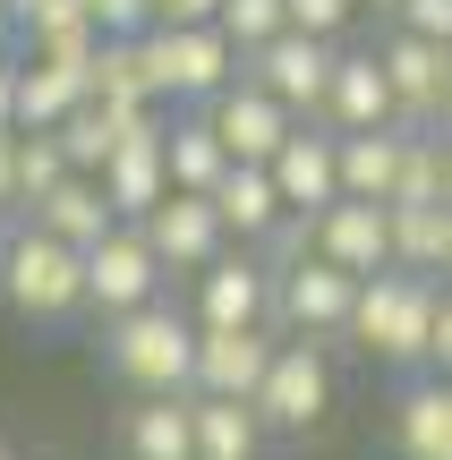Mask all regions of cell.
<instances>
[{"mask_svg":"<svg viewBox=\"0 0 452 460\" xmlns=\"http://www.w3.org/2000/svg\"><path fill=\"white\" fill-rule=\"evenodd\" d=\"M197 315H180V307H137V315H120L111 324V341H102V358H111V376L129 384L137 401H180V393H197Z\"/></svg>","mask_w":452,"mask_h":460,"instance_id":"cell-1","label":"cell"},{"mask_svg":"<svg viewBox=\"0 0 452 460\" xmlns=\"http://www.w3.org/2000/svg\"><path fill=\"white\" fill-rule=\"evenodd\" d=\"M436 307H444V281L393 264V273H376L368 290H359L350 341L368 349V358H385V367H427V349H436Z\"/></svg>","mask_w":452,"mask_h":460,"instance_id":"cell-2","label":"cell"},{"mask_svg":"<svg viewBox=\"0 0 452 460\" xmlns=\"http://www.w3.org/2000/svg\"><path fill=\"white\" fill-rule=\"evenodd\" d=\"M0 298H9L26 324H68V315L85 307V256L60 247L51 230L17 222L9 239H0Z\"/></svg>","mask_w":452,"mask_h":460,"instance_id":"cell-3","label":"cell"},{"mask_svg":"<svg viewBox=\"0 0 452 460\" xmlns=\"http://www.w3.org/2000/svg\"><path fill=\"white\" fill-rule=\"evenodd\" d=\"M146 68H154V102H197V111H214L248 77V60H239V43L222 26H154Z\"/></svg>","mask_w":452,"mask_h":460,"instance_id":"cell-4","label":"cell"},{"mask_svg":"<svg viewBox=\"0 0 452 460\" xmlns=\"http://www.w3.org/2000/svg\"><path fill=\"white\" fill-rule=\"evenodd\" d=\"M359 290H368V281H359V273H341L333 256H307V264H290V273H273V324H282V332H299V341L350 332Z\"/></svg>","mask_w":452,"mask_h":460,"instance_id":"cell-5","label":"cell"},{"mask_svg":"<svg viewBox=\"0 0 452 460\" xmlns=\"http://www.w3.org/2000/svg\"><path fill=\"white\" fill-rule=\"evenodd\" d=\"M324 410H333V358H324V341H282L265 393H256V418L273 435H307V427H324Z\"/></svg>","mask_w":452,"mask_h":460,"instance_id":"cell-6","label":"cell"},{"mask_svg":"<svg viewBox=\"0 0 452 460\" xmlns=\"http://www.w3.org/2000/svg\"><path fill=\"white\" fill-rule=\"evenodd\" d=\"M154 298H163V256L146 247V230H137V222H120L111 239L85 256V307H102L120 324V315L154 307Z\"/></svg>","mask_w":452,"mask_h":460,"instance_id":"cell-7","label":"cell"},{"mask_svg":"<svg viewBox=\"0 0 452 460\" xmlns=\"http://www.w3.org/2000/svg\"><path fill=\"white\" fill-rule=\"evenodd\" d=\"M102 197L120 205V222H146V214H163V205L180 197V188H171V119L163 111L129 128V146H120L111 171H102Z\"/></svg>","mask_w":452,"mask_h":460,"instance_id":"cell-8","label":"cell"},{"mask_svg":"<svg viewBox=\"0 0 452 460\" xmlns=\"http://www.w3.org/2000/svg\"><path fill=\"white\" fill-rule=\"evenodd\" d=\"M333 68H341V43H316V34H282V43H265L248 60V77L265 85L273 102H290L299 119H324V102H333Z\"/></svg>","mask_w":452,"mask_h":460,"instance_id":"cell-9","label":"cell"},{"mask_svg":"<svg viewBox=\"0 0 452 460\" xmlns=\"http://www.w3.org/2000/svg\"><path fill=\"white\" fill-rule=\"evenodd\" d=\"M273 188H282L290 214L324 222L341 205V128H324V119H299V137L282 146V163H273Z\"/></svg>","mask_w":452,"mask_h":460,"instance_id":"cell-10","label":"cell"},{"mask_svg":"<svg viewBox=\"0 0 452 460\" xmlns=\"http://www.w3.org/2000/svg\"><path fill=\"white\" fill-rule=\"evenodd\" d=\"M205 119L222 128V146H231V163H265V171L282 163V146L299 137V111H290V102H273V94H265L256 77H239L231 94H222L214 111H205Z\"/></svg>","mask_w":452,"mask_h":460,"instance_id":"cell-11","label":"cell"},{"mask_svg":"<svg viewBox=\"0 0 452 460\" xmlns=\"http://www.w3.org/2000/svg\"><path fill=\"white\" fill-rule=\"evenodd\" d=\"M137 230H146V247L163 256V273H214V264L231 256V247H222L231 230H222L214 197H188V188H180V197L163 205V214H146Z\"/></svg>","mask_w":452,"mask_h":460,"instance_id":"cell-12","label":"cell"},{"mask_svg":"<svg viewBox=\"0 0 452 460\" xmlns=\"http://www.w3.org/2000/svg\"><path fill=\"white\" fill-rule=\"evenodd\" d=\"M273 324V264L265 256H222L197 273V332H248Z\"/></svg>","mask_w":452,"mask_h":460,"instance_id":"cell-13","label":"cell"},{"mask_svg":"<svg viewBox=\"0 0 452 460\" xmlns=\"http://www.w3.org/2000/svg\"><path fill=\"white\" fill-rule=\"evenodd\" d=\"M273 358H282L273 324L205 332V341H197V393L205 401H256V393H265V376H273Z\"/></svg>","mask_w":452,"mask_h":460,"instance_id":"cell-14","label":"cell"},{"mask_svg":"<svg viewBox=\"0 0 452 460\" xmlns=\"http://www.w3.org/2000/svg\"><path fill=\"white\" fill-rule=\"evenodd\" d=\"M376 60H385L393 94H402V128H410V137H427V128H436L444 85H452V51H444V43H427V34H402V26H393L385 43H376Z\"/></svg>","mask_w":452,"mask_h":460,"instance_id":"cell-15","label":"cell"},{"mask_svg":"<svg viewBox=\"0 0 452 460\" xmlns=\"http://www.w3.org/2000/svg\"><path fill=\"white\" fill-rule=\"evenodd\" d=\"M316 256H333L341 273H359V281L393 273V205H359V197H341L333 214L316 222Z\"/></svg>","mask_w":452,"mask_h":460,"instance_id":"cell-16","label":"cell"},{"mask_svg":"<svg viewBox=\"0 0 452 460\" xmlns=\"http://www.w3.org/2000/svg\"><path fill=\"white\" fill-rule=\"evenodd\" d=\"M324 128H341V137L402 128V94H393V77H385V60H376V51H341L333 102H324Z\"/></svg>","mask_w":452,"mask_h":460,"instance_id":"cell-17","label":"cell"},{"mask_svg":"<svg viewBox=\"0 0 452 460\" xmlns=\"http://www.w3.org/2000/svg\"><path fill=\"white\" fill-rule=\"evenodd\" d=\"M26 222H34V230H51L60 247H77V256H94V247L120 230V205L102 197V180H85V171H77V180H60Z\"/></svg>","mask_w":452,"mask_h":460,"instance_id":"cell-18","label":"cell"},{"mask_svg":"<svg viewBox=\"0 0 452 460\" xmlns=\"http://www.w3.org/2000/svg\"><path fill=\"white\" fill-rule=\"evenodd\" d=\"M402 163H410V128L341 137V197H359V205H393V197H402Z\"/></svg>","mask_w":452,"mask_h":460,"instance_id":"cell-19","label":"cell"},{"mask_svg":"<svg viewBox=\"0 0 452 460\" xmlns=\"http://www.w3.org/2000/svg\"><path fill=\"white\" fill-rule=\"evenodd\" d=\"M214 214H222V230H231V239L265 247V239H273V222H282L290 205H282V188H273V171H265V163H231V180L214 188Z\"/></svg>","mask_w":452,"mask_h":460,"instance_id":"cell-20","label":"cell"},{"mask_svg":"<svg viewBox=\"0 0 452 460\" xmlns=\"http://www.w3.org/2000/svg\"><path fill=\"white\" fill-rule=\"evenodd\" d=\"M393 444L402 460H452V384L444 376H419L393 410Z\"/></svg>","mask_w":452,"mask_h":460,"instance_id":"cell-21","label":"cell"},{"mask_svg":"<svg viewBox=\"0 0 452 460\" xmlns=\"http://www.w3.org/2000/svg\"><path fill=\"white\" fill-rule=\"evenodd\" d=\"M129 460H197V393L180 401H137L129 427H120Z\"/></svg>","mask_w":452,"mask_h":460,"instance_id":"cell-22","label":"cell"},{"mask_svg":"<svg viewBox=\"0 0 452 460\" xmlns=\"http://www.w3.org/2000/svg\"><path fill=\"white\" fill-rule=\"evenodd\" d=\"M222 180H231V146H222V128L205 111H171V188L214 197Z\"/></svg>","mask_w":452,"mask_h":460,"instance_id":"cell-23","label":"cell"},{"mask_svg":"<svg viewBox=\"0 0 452 460\" xmlns=\"http://www.w3.org/2000/svg\"><path fill=\"white\" fill-rule=\"evenodd\" d=\"M393 264L444 281L452 273V205H393Z\"/></svg>","mask_w":452,"mask_h":460,"instance_id":"cell-24","label":"cell"},{"mask_svg":"<svg viewBox=\"0 0 452 460\" xmlns=\"http://www.w3.org/2000/svg\"><path fill=\"white\" fill-rule=\"evenodd\" d=\"M77 102H94V85L77 77V68H43V60H26V77H17V128L26 137H51Z\"/></svg>","mask_w":452,"mask_h":460,"instance_id":"cell-25","label":"cell"},{"mask_svg":"<svg viewBox=\"0 0 452 460\" xmlns=\"http://www.w3.org/2000/svg\"><path fill=\"white\" fill-rule=\"evenodd\" d=\"M265 418H256V401H205L197 393V460H256L265 452Z\"/></svg>","mask_w":452,"mask_h":460,"instance_id":"cell-26","label":"cell"},{"mask_svg":"<svg viewBox=\"0 0 452 460\" xmlns=\"http://www.w3.org/2000/svg\"><path fill=\"white\" fill-rule=\"evenodd\" d=\"M94 102H111V111H163L154 102V68H146V34L137 43H102V60H94Z\"/></svg>","mask_w":452,"mask_h":460,"instance_id":"cell-27","label":"cell"},{"mask_svg":"<svg viewBox=\"0 0 452 460\" xmlns=\"http://www.w3.org/2000/svg\"><path fill=\"white\" fill-rule=\"evenodd\" d=\"M214 26L239 43V60H256L265 43H282V34H290V0H222Z\"/></svg>","mask_w":452,"mask_h":460,"instance_id":"cell-28","label":"cell"},{"mask_svg":"<svg viewBox=\"0 0 452 460\" xmlns=\"http://www.w3.org/2000/svg\"><path fill=\"white\" fill-rule=\"evenodd\" d=\"M60 180H77L68 154H60V137H17V188H26V214H34Z\"/></svg>","mask_w":452,"mask_h":460,"instance_id":"cell-29","label":"cell"},{"mask_svg":"<svg viewBox=\"0 0 452 460\" xmlns=\"http://www.w3.org/2000/svg\"><path fill=\"white\" fill-rule=\"evenodd\" d=\"M393 205H452V188H444V137H410L402 197H393Z\"/></svg>","mask_w":452,"mask_h":460,"instance_id":"cell-30","label":"cell"},{"mask_svg":"<svg viewBox=\"0 0 452 460\" xmlns=\"http://www.w3.org/2000/svg\"><path fill=\"white\" fill-rule=\"evenodd\" d=\"M256 256H265L273 273H290V264H307V256H316V222H307V214H282V222H273V239L256 247Z\"/></svg>","mask_w":452,"mask_h":460,"instance_id":"cell-31","label":"cell"},{"mask_svg":"<svg viewBox=\"0 0 452 460\" xmlns=\"http://www.w3.org/2000/svg\"><path fill=\"white\" fill-rule=\"evenodd\" d=\"M350 17H359V0H290V34H316V43H341Z\"/></svg>","mask_w":452,"mask_h":460,"instance_id":"cell-32","label":"cell"},{"mask_svg":"<svg viewBox=\"0 0 452 460\" xmlns=\"http://www.w3.org/2000/svg\"><path fill=\"white\" fill-rule=\"evenodd\" d=\"M85 17H94L111 43H137V34H154V0H85Z\"/></svg>","mask_w":452,"mask_h":460,"instance_id":"cell-33","label":"cell"},{"mask_svg":"<svg viewBox=\"0 0 452 460\" xmlns=\"http://www.w3.org/2000/svg\"><path fill=\"white\" fill-rule=\"evenodd\" d=\"M9 17H17V34H51V26H77L85 17V0H9Z\"/></svg>","mask_w":452,"mask_h":460,"instance_id":"cell-34","label":"cell"},{"mask_svg":"<svg viewBox=\"0 0 452 460\" xmlns=\"http://www.w3.org/2000/svg\"><path fill=\"white\" fill-rule=\"evenodd\" d=\"M402 34H427V43L452 51V0H402V17H393Z\"/></svg>","mask_w":452,"mask_h":460,"instance_id":"cell-35","label":"cell"},{"mask_svg":"<svg viewBox=\"0 0 452 460\" xmlns=\"http://www.w3.org/2000/svg\"><path fill=\"white\" fill-rule=\"evenodd\" d=\"M222 0H154V26H214Z\"/></svg>","mask_w":452,"mask_h":460,"instance_id":"cell-36","label":"cell"},{"mask_svg":"<svg viewBox=\"0 0 452 460\" xmlns=\"http://www.w3.org/2000/svg\"><path fill=\"white\" fill-rule=\"evenodd\" d=\"M17 137H26V128H17ZM17 137H0V214L26 222V188H17Z\"/></svg>","mask_w":452,"mask_h":460,"instance_id":"cell-37","label":"cell"},{"mask_svg":"<svg viewBox=\"0 0 452 460\" xmlns=\"http://www.w3.org/2000/svg\"><path fill=\"white\" fill-rule=\"evenodd\" d=\"M427 376L452 384V281H444V307H436V349H427Z\"/></svg>","mask_w":452,"mask_h":460,"instance_id":"cell-38","label":"cell"},{"mask_svg":"<svg viewBox=\"0 0 452 460\" xmlns=\"http://www.w3.org/2000/svg\"><path fill=\"white\" fill-rule=\"evenodd\" d=\"M17 77H26V60L0 68V137H17Z\"/></svg>","mask_w":452,"mask_h":460,"instance_id":"cell-39","label":"cell"},{"mask_svg":"<svg viewBox=\"0 0 452 460\" xmlns=\"http://www.w3.org/2000/svg\"><path fill=\"white\" fill-rule=\"evenodd\" d=\"M17 51H26V34H17V17H9V0H0V68H9Z\"/></svg>","mask_w":452,"mask_h":460,"instance_id":"cell-40","label":"cell"},{"mask_svg":"<svg viewBox=\"0 0 452 460\" xmlns=\"http://www.w3.org/2000/svg\"><path fill=\"white\" fill-rule=\"evenodd\" d=\"M427 137H444V146H452V85H444V102H436V128H427Z\"/></svg>","mask_w":452,"mask_h":460,"instance_id":"cell-41","label":"cell"},{"mask_svg":"<svg viewBox=\"0 0 452 460\" xmlns=\"http://www.w3.org/2000/svg\"><path fill=\"white\" fill-rule=\"evenodd\" d=\"M359 9H385V17H402V0H359Z\"/></svg>","mask_w":452,"mask_h":460,"instance_id":"cell-42","label":"cell"},{"mask_svg":"<svg viewBox=\"0 0 452 460\" xmlns=\"http://www.w3.org/2000/svg\"><path fill=\"white\" fill-rule=\"evenodd\" d=\"M444 188H452V146H444Z\"/></svg>","mask_w":452,"mask_h":460,"instance_id":"cell-43","label":"cell"},{"mask_svg":"<svg viewBox=\"0 0 452 460\" xmlns=\"http://www.w3.org/2000/svg\"><path fill=\"white\" fill-rule=\"evenodd\" d=\"M0 239H9V214H0Z\"/></svg>","mask_w":452,"mask_h":460,"instance_id":"cell-44","label":"cell"},{"mask_svg":"<svg viewBox=\"0 0 452 460\" xmlns=\"http://www.w3.org/2000/svg\"><path fill=\"white\" fill-rule=\"evenodd\" d=\"M0 460H17V452H9V444H0Z\"/></svg>","mask_w":452,"mask_h":460,"instance_id":"cell-45","label":"cell"}]
</instances>
